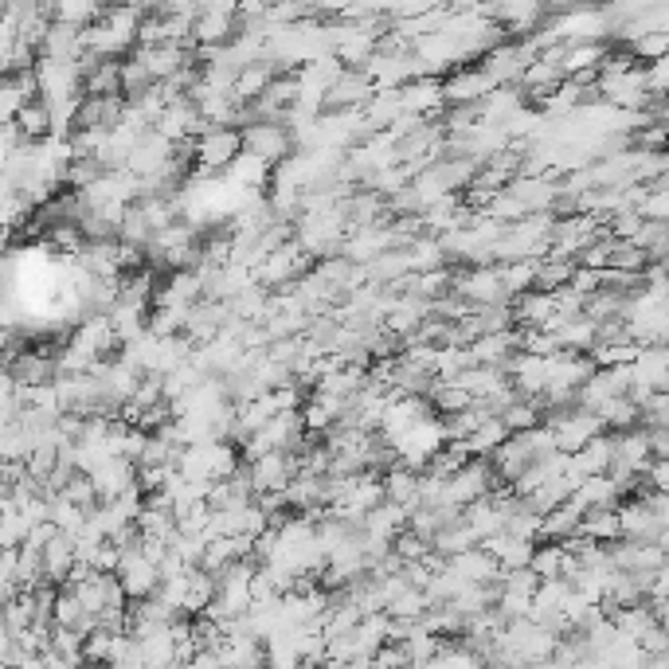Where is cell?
<instances>
[{"label":"cell","instance_id":"d6986e66","mask_svg":"<svg viewBox=\"0 0 669 669\" xmlns=\"http://www.w3.org/2000/svg\"><path fill=\"white\" fill-rule=\"evenodd\" d=\"M576 536L591 540V544H615L619 540V517H615V509H587L580 517Z\"/></svg>","mask_w":669,"mask_h":669},{"label":"cell","instance_id":"5bb4252c","mask_svg":"<svg viewBox=\"0 0 669 669\" xmlns=\"http://www.w3.org/2000/svg\"><path fill=\"white\" fill-rule=\"evenodd\" d=\"M505 380H509V376H505L501 368H482V364H474V368L458 372V376H454V380H446V384H454V388H458V392H466L470 400H486V396H493Z\"/></svg>","mask_w":669,"mask_h":669},{"label":"cell","instance_id":"277c9868","mask_svg":"<svg viewBox=\"0 0 669 669\" xmlns=\"http://www.w3.org/2000/svg\"><path fill=\"white\" fill-rule=\"evenodd\" d=\"M114 580L122 587V595H130V599H149V595L157 591V583H161V572H157V564H149L137 548H130V552H122Z\"/></svg>","mask_w":669,"mask_h":669},{"label":"cell","instance_id":"52a82bcc","mask_svg":"<svg viewBox=\"0 0 669 669\" xmlns=\"http://www.w3.org/2000/svg\"><path fill=\"white\" fill-rule=\"evenodd\" d=\"M556 184H560V180H552V177H513L505 184V192H509L529 216H536V212H548V208H552Z\"/></svg>","mask_w":669,"mask_h":669},{"label":"cell","instance_id":"f35d334b","mask_svg":"<svg viewBox=\"0 0 669 669\" xmlns=\"http://www.w3.org/2000/svg\"><path fill=\"white\" fill-rule=\"evenodd\" d=\"M650 458H669V427H642Z\"/></svg>","mask_w":669,"mask_h":669},{"label":"cell","instance_id":"e0dca14e","mask_svg":"<svg viewBox=\"0 0 669 669\" xmlns=\"http://www.w3.org/2000/svg\"><path fill=\"white\" fill-rule=\"evenodd\" d=\"M118 94H122V63L102 59L83 79V98H118Z\"/></svg>","mask_w":669,"mask_h":669},{"label":"cell","instance_id":"ab89813d","mask_svg":"<svg viewBox=\"0 0 669 669\" xmlns=\"http://www.w3.org/2000/svg\"><path fill=\"white\" fill-rule=\"evenodd\" d=\"M188 666L192 669H220V658H216V650H196Z\"/></svg>","mask_w":669,"mask_h":669},{"label":"cell","instance_id":"ac0fdd59","mask_svg":"<svg viewBox=\"0 0 669 669\" xmlns=\"http://www.w3.org/2000/svg\"><path fill=\"white\" fill-rule=\"evenodd\" d=\"M223 173L231 180V188H267L270 184V165L259 161L255 153H239Z\"/></svg>","mask_w":669,"mask_h":669},{"label":"cell","instance_id":"ba28073f","mask_svg":"<svg viewBox=\"0 0 669 669\" xmlns=\"http://www.w3.org/2000/svg\"><path fill=\"white\" fill-rule=\"evenodd\" d=\"M380 490H384V501L400 505L403 513H415V509H419V474L400 466V462L380 474Z\"/></svg>","mask_w":669,"mask_h":669},{"label":"cell","instance_id":"d6a6232c","mask_svg":"<svg viewBox=\"0 0 669 669\" xmlns=\"http://www.w3.org/2000/svg\"><path fill=\"white\" fill-rule=\"evenodd\" d=\"M63 501H71V505H79V509H94L98 505V493H94V482H90L87 474H75L67 486H63V493H59Z\"/></svg>","mask_w":669,"mask_h":669},{"label":"cell","instance_id":"6da1fadb","mask_svg":"<svg viewBox=\"0 0 669 669\" xmlns=\"http://www.w3.org/2000/svg\"><path fill=\"white\" fill-rule=\"evenodd\" d=\"M239 137H243V153H255L259 161H267L270 169H274L278 161H286L290 149H294L282 122H255V126L239 130Z\"/></svg>","mask_w":669,"mask_h":669},{"label":"cell","instance_id":"5b68a950","mask_svg":"<svg viewBox=\"0 0 669 669\" xmlns=\"http://www.w3.org/2000/svg\"><path fill=\"white\" fill-rule=\"evenodd\" d=\"M548 431H552V439H556V454H580L595 435H603V423H599L591 411H580V407H576L572 415H564V419L552 423Z\"/></svg>","mask_w":669,"mask_h":669},{"label":"cell","instance_id":"9c48e42d","mask_svg":"<svg viewBox=\"0 0 669 669\" xmlns=\"http://www.w3.org/2000/svg\"><path fill=\"white\" fill-rule=\"evenodd\" d=\"M216 658H220V669H263V642L251 634H227Z\"/></svg>","mask_w":669,"mask_h":669},{"label":"cell","instance_id":"d590c367","mask_svg":"<svg viewBox=\"0 0 669 669\" xmlns=\"http://www.w3.org/2000/svg\"><path fill=\"white\" fill-rule=\"evenodd\" d=\"M368 662H372V669H411V662H407V654H403L400 642H384Z\"/></svg>","mask_w":669,"mask_h":669},{"label":"cell","instance_id":"1f68e13d","mask_svg":"<svg viewBox=\"0 0 669 669\" xmlns=\"http://www.w3.org/2000/svg\"><path fill=\"white\" fill-rule=\"evenodd\" d=\"M149 87H153V75L145 71V63L137 55H130L122 63V98H137V94H145Z\"/></svg>","mask_w":669,"mask_h":669},{"label":"cell","instance_id":"30bf717a","mask_svg":"<svg viewBox=\"0 0 669 669\" xmlns=\"http://www.w3.org/2000/svg\"><path fill=\"white\" fill-rule=\"evenodd\" d=\"M446 568L458 576L462 583H478V587H490V583L501 580V568H497V560L486 556L482 548H470V552H462V556H454V560H446Z\"/></svg>","mask_w":669,"mask_h":669},{"label":"cell","instance_id":"cb8c5ba5","mask_svg":"<svg viewBox=\"0 0 669 669\" xmlns=\"http://www.w3.org/2000/svg\"><path fill=\"white\" fill-rule=\"evenodd\" d=\"M470 462V454H466V446L462 443H446L439 454H431L427 458V466H423V478H435V482H450L462 466Z\"/></svg>","mask_w":669,"mask_h":669},{"label":"cell","instance_id":"44dd1931","mask_svg":"<svg viewBox=\"0 0 669 669\" xmlns=\"http://www.w3.org/2000/svg\"><path fill=\"white\" fill-rule=\"evenodd\" d=\"M576 501H580L583 509H615L623 497L615 490V482L607 478V474H591V478H583V486L572 493Z\"/></svg>","mask_w":669,"mask_h":669},{"label":"cell","instance_id":"e575fe53","mask_svg":"<svg viewBox=\"0 0 669 669\" xmlns=\"http://www.w3.org/2000/svg\"><path fill=\"white\" fill-rule=\"evenodd\" d=\"M392 552L400 556L403 564H415V560H423V556L431 552V544H427L423 536H415V533H407V529H403V533L392 540Z\"/></svg>","mask_w":669,"mask_h":669},{"label":"cell","instance_id":"8992f818","mask_svg":"<svg viewBox=\"0 0 669 669\" xmlns=\"http://www.w3.org/2000/svg\"><path fill=\"white\" fill-rule=\"evenodd\" d=\"M490 90H493V83L482 67L454 71V75L443 83V106H474V102H482Z\"/></svg>","mask_w":669,"mask_h":669},{"label":"cell","instance_id":"ffe728a7","mask_svg":"<svg viewBox=\"0 0 669 669\" xmlns=\"http://www.w3.org/2000/svg\"><path fill=\"white\" fill-rule=\"evenodd\" d=\"M470 548H478V536L462 525V517H458L454 525H443L439 533L431 536V552H439L443 560H454V556H462V552H470Z\"/></svg>","mask_w":669,"mask_h":669},{"label":"cell","instance_id":"3957f363","mask_svg":"<svg viewBox=\"0 0 669 669\" xmlns=\"http://www.w3.org/2000/svg\"><path fill=\"white\" fill-rule=\"evenodd\" d=\"M239 153H243V137H239V130H231V126L208 130L204 137H196V161L208 173H223Z\"/></svg>","mask_w":669,"mask_h":669},{"label":"cell","instance_id":"9a60e30c","mask_svg":"<svg viewBox=\"0 0 669 669\" xmlns=\"http://www.w3.org/2000/svg\"><path fill=\"white\" fill-rule=\"evenodd\" d=\"M278 71H274V63L270 59H259V63H251V67H243L239 75H235V87H231V102L235 106H243V102H255L263 90L270 87V79H274Z\"/></svg>","mask_w":669,"mask_h":669},{"label":"cell","instance_id":"7402d4cb","mask_svg":"<svg viewBox=\"0 0 669 669\" xmlns=\"http://www.w3.org/2000/svg\"><path fill=\"white\" fill-rule=\"evenodd\" d=\"M552 341H556L560 353H587V349L595 345V325H591L587 317H568V321L552 333Z\"/></svg>","mask_w":669,"mask_h":669},{"label":"cell","instance_id":"60d3db41","mask_svg":"<svg viewBox=\"0 0 669 669\" xmlns=\"http://www.w3.org/2000/svg\"><path fill=\"white\" fill-rule=\"evenodd\" d=\"M4 243H8V231H0V259H4Z\"/></svg>","mask_w":669,"mask_h":669},{"label":"cell","instance_id":"4dcf8cb0","mask_svg":"<svg viewBox=\"0 0 669 669\" xmlns=\"http://www.w3.org/2000/svg\"><path fill=\"white\" fill-rule=\"evenodd\" d=\"M626 51L634 55V63H638V67H646V63H654V59H666L669 55V32H646V36H638L634 44H626Z\"/></svg>","mask_w":669,"mask_h":669},{"label":"cell","instance_id":"603a6c76","mask_svg":"<svg viewBox=\"0 0 669 669\" xmlns=\"http://www.w3.org/2000/svg\"><path fill=\"white\" fill-rule=\"evenodd\" d=\"M137 646H141V669H169L173 662H177V650H173L169 626H165V630L145 634Z\"/></svg>","mask_w":669,"mask_h":669},{"label":"cell","instance_id":"83f0119b","mask_svg":"<svg viewBox=\"0 0 669 669\" xmlns=\"http://www.w3.org/2000/svg\"><path fill=\"white\" fill-rule=\"evenodd\" d=\"M16 130L24 134V141H44L51 134V118H47V106L36 98V102H24L20 114H16Z\"/></svg>","mask_w":669,"mask_h":669},{"label":"cell","instance_id":"4fadbf2b","mask_svg":"<svg viewBox=\"0 0 669 669\" xmlns=\"http://www.w3.org/2000/svg\"><path fill=\"white\" fill-rule=\"evenodd\" d=\"M40 560H44V583H67L71 568H75V536L55 533L40 552Z\"/></svg>","mask_w":669,"mask_h":669},{"label":"cell","instance_id":"d4e9b609","mask_svg":"<svg viewBox=\"0 0 669 669\" xmlns=\"http://www.w3.org/2000/svg\"><path fill=\"white\" fill-rule=\"evenodd\" d=\"M536 267H540V263H533V259H517V263H505V267H497L501 290H505V298H509V302L533 290Z\"/></svg>","mask_w":669,"mask_h":669},{"label":"cell","instance_id":"8fae6325","mask_svg":"<svg viewBox=\"0 0 669 669\" xmlns=\"http://www.w3.org/2000/svg\"><path fill=\"white\" fill-rule=\"evenodd\" d=\"M403 525H407V513H403L400 505H392V501H380L376 509H368V513H364V521H360V533L372 536V540H380V544H392V540L403 533Z\"/></svg>","mask_w":669,"mask_h":669},{"label":"cell","instance_id":"2e32d148","mask_svg":"<svg viewBox=\"0 0 669 669\" xmlns=\"http://www.w3.org/2000/svg\"><path fill=\"white\" fill-rule=\"evenodd\" d=\"M341 407L345 403L333 400V396H317L313 392V400H306L298 411H302V427H306V435H325V431H333L337 427V419H341Z\"/></svg>","mask_w":669,"mask_h":669},{"label":"cell","instance_id":"4316f807","mask_svg":"<svg viewBox=\"0 0 669 669\" xmlns=\"http://www.w3.org/2000/svg\"><path fill=\"white\" fill-rule=\"evenodd\" d=\"M505 439H509L505 423H501V419H486V423H482V427H478V431H474V435H470L462 446H466V454H470V458H490L493 450L505 443Z\"/></svg>","mask_w":669,"mask_h":669},{"label":"cell","instance_id":"f546056e","mask_svg":"<svg viewBox=\"0 0 669 669\" xmlns=\"http://www.w3.org/2000/svg\"><path fill=\"white\" fill-rule=\"evenodd\" d=\"M560 564H564V548L560 544H536L529 572L536 580H560Z\"/></svg>","mask_w":669,"mask_h":669},{"label":"cell","instance_id":"484cf974","mask_svg":"<svg viewBox=\"0 0 669 669\" xmlns=\"http://www.w3.org/2000/svg\"><path fill=\"white\" fill-rule=\"evenodd\" d=\"M427 611H431L427 595H423V591H415V587H407L403 595H396V599L384 607V619H396V623H419Z\"/></svg>","mask_w":669,"mask_h":669},{"label":"cell","instance_id":"f1b7e54d","mask_svg":"<svg viewBox=\"0 0 669 669\" xmlns=\"http://www.w3.org/2000/svg\"><path fill=\"white\" fill-rule=\"evenodd\" d=\"M572 270H576V263H556V259H544V263L536 267L533 290L536 294H556V290H564V286H568V278H572Z\"/></svg>","mask_w":669,"mask_h":669},{"label":"cell","instance_id":"74e56055","mask_svg":"<svg viewBox=\"0 0 669 669\" xmlns=\"http://www.w3.org/2000/svg\"><path fill=\"white\" fill-rule=\"evenodd\" d=\"M634 646H638L642 654H650V658H654V654H666V650H669V642H666V626L654 623V626H650V630H646V634H642V638H638V642H634Z\"/></svg>","mask_w":669,"mask_h":669},{"label":"cell","instance_id":"8d00e7d4","mask_svg":"<svg viewBox=\"0 0 669 669\" xmlns=\"http://www.w3.org/2000/svg\"><path fill=\"white\" fill-rule=\"evenodd\" d=\"M572 263H576V267H583V270H607V239H599V243L583 247Z\"/></svg>","mask_w":669,"mask_h":669},{"label":"cell","instance_id":"7a4b0ae2","mask_svg":"<svg viewBox=\"0 0 669 669\" xmlns=\"http://www.w3.org/2000/svg\"><path fill=\"white\" fill-rule=\"evenodd\" d=\"M298 474V458L294 454H263L259 462H247V478H251V490L255 497L259 493H282L290 486V478Z\"/></svg>","mask_w":669,"mask_h":669},{"label":"cell","instance_id":"836d02e7","mask_svg":"<svg viewBox=\"0 0 669 669\" xmlns=\"http://www.w3.org/2000/svg\"><path fill=\"white\" fill-rule=\"evenodd\" d=\"M638 427H669V396L654 392L650 400L638 407Z\"/></svg>","mask_w":669,"mask_h":669},{"label":"cell","instance_id":"7c38bea8","mask_svg":"<svg viewBox=\"0 0 669 669\" xmlns=\"http://www.w3.org/2000/svg\"><path fill=\"white\" fill-rule=\"evenodd\" d=\"M212 599H216V576H208L204 568H188V572H184L180 615H184V619H200V615L208 611Z\"/></svg>","mask_w":669,"mask_h":669}]
</instances>
